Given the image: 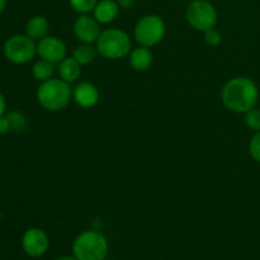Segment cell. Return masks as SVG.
Wrapping results in <instances>:
<instances>
[{"label": "cell", "instance_id": "6da1fadb", "mask_svg": "<svg viewBox=\"0 0 260 260\" xmlns=\"http://www.w3.org/2000/svg\"><path fill=\"white\" fill-rule=\"evenodd\" d=\"M258 99V86L246 76H236L230 79L221 91L222 104L234 113H245L256 106Z\"/></svg>", "mask_w": 260, "mask_h": 260}, {"label": "cell", "instance_id": "7a4b0ae2", "mask_svg": "<svg viewBox=\"0 0 260 260\" xmlns=\"http://www.w3.org/2000/svg\"><path fill=\"white\" fill-rule=\"evenodd\" d=\"M73 99L70 84L61 78L50 79L41 83L37 89V101L42 108L50 112H60L69 106Z\"/></svg>", "mask_w": 260, "mask_h": 260}, {"label": "cell", "instance_id": "3957f363", "mask_svg": "<svg viewBox=\"0 0 260 260\" xmlns=\"http://www.w3.org/2000/svg\"><path fill=\"white\" fill-rule=\"evenodd\" d=\"M108 251V240L96 230L83 231L73 243V256L78 260H106Z\"/></svg>", "mask_w": 260, "mask_h": 260}, {"label": "cell", "instance_id": "277c9868", "mask_svg": "<svg viewBox=\"0 0 260 260\" xmlns=\"http://www.w3.org/2000/svg\"><path fill=\"white\" fill-rule=\"evenodd\" d=\"M98 53L104 58L118 60L129 55L132 48L131 37L124 30L118 28H108L102 30L98 41L95 42Z\"/></svg>", "mask_w": 260, "mask_h": 260}, {"label": "cell", "instance_id": "5b68a950", "mask_svg": "<svg viewBox=\"0 0 260 260\" xmlns=\"http://www.w3.org/2000/svg\"><path fill=\"white\" fill-rule=\"evenodd\" d=\"M167 33L164 19L156 14L144 15L137 20L134 29V37L140 46L154 47L160 43Z\"/></svg>", "mask_w": 260, "mask_h": 260}, {"label": "cell", "instance_id": "8992f818", "mask_svg": "<svg viewBox=\"0 0 260 260\" xmlns=\"http://www.w3.org/2000/svg\"><path fill=\"white\" fill-rule=\"evenodd\" d=\"M187 22L192 28L200 32L215 28L217 23V10L208 0H193L185 10Z\"/></svg>", "mask_w": 260, "mask_h": 260}, {"label": "cell", "instance_id": "52a82bcc", "mask_svg": "<svg viewBox=\"0 0 260 260\" xmlns=\"http://www.w3.org/2000/svg\"><path fill=\"white\" fill-rule=\"evenodd\" d=\"M37 53V43L27 35L10 36L4 43V56L15 65H23L32 60Z\"/></svg>", "mask_w": 260, "mask_h": 260}, {"label": "cell", "instance_id": "ba28073f", "mask_svg": "<svg viewBox=\"0 0 260 260\" xmlns=\"http://www.w3.org/2000/svg\"><path fill=\"white\" fill-rule=\"evenodd\" d=\"M22 248L28 256L40 258L47 253L50 248V238L42 229L30 228L23 234Z\"/></svg>", "mask_w": 260, "mask_h": 260}, {"label": "cell", "instance_id": "9c48e42d", "mask_svg": "<svg viewBox=\"0 0 260 260\" xmlns=\"http://www.w3.org/2000/svg\"><path fill=\"white\" fill-rule=\"evenodd\" d=\"M37 55L42 60L52 63H60L68 57V48L63 41L56 36H46L37 42Z\"/></svg>", "mask_w": 260, "mask_h": 260}, {"label": "cell", "instance_id": "30bf717a", "mask_svg": "<svg viewBox=\"0 0 260 260\" xmlns=\"http://www.w3.org/2000/svg\"><path fill=\"white\" fill-rule=\"evenodd\" d=\"M101 33V23L94 15L80 14L74 22V35L81 43H95Z\"/></svg>", "mask_w": 260, "mask_h": 260}, {"label": "cell", "instance_id": "8fae6325", "mask_svg": "<svg viewBox=\"0 0 260 260\" xmlns=\"http://www.w3.org/2000/svg\"><path fill=\"white\" fill-rule=\"evenodd\" d=\"M98 88L90 81H81L73 89V101L81 108H91L99 102Z\"/></svg>", "mask_w": 260, "mask_h": 260}, {"label": "cell", "instance_id": "7c38bea8", "mask_svg": "<svg viewBox=\"0 0 260 260\" xmlns=\"http://www.w3.org/2000/svg\"><path fill=\"white\" fill-rule=\"evenodd\" d=\"M119 5L116 0H101L98 2L96 7L94 8L93 13L95 19L98 20L101 24H109L119 14Z\"/></svg>", "mask_w": 260, "mask_h": 260}, {"label": "cell", "instance_id": "4fadbf2b", "mask_svg": "<svg viewBox=\"0 0 260 260\" xmlns=\"http://www.w3.org/2000/svg\"><path fill=\"white\" fill-rule=\"evenodd\" d=\"M129 65L136 71H146L154 61V53L150 47L139 46L129 52Z\"/></svg>", "mask_w": 260, "mask_h": 260}, {"label": "cell", "instance_id": "5bb4252c", "mask_svg": "<svg viewBox=\"0 0 260 260\" xmlns=\"http://www.w3.org/2000/svg\"><path fill=\"white\" fill-rule=\"evenodd\" d=\"M48 29H50V23L43 15H35L25 24V35L36 42L48 36Z\"/></svg>", "mask_w": 260, "mask_h": 260}, {"label": "cell", "instance_id": "9a60e30c", "mask_svg": "<svg viewBox=\"0 0 260 260\" xmlns=\"http://www.w3.org/2000/svg\"><path fill=\"white\" fill-rule=\"evenodd\" d=\"M58 74L62 80L66 83L73 84L79 80L81 75V65L71 56V57H65L60 63H58Z\"/></svg>", "mask_w": 260, "mask_h": 260}, {"label": "cell", "instance_id": "2e32d148", "mask_svg": "<svg viewBox=\"0 0 260 260\" xmlns=\"http://www.w3.org/2000/svg\"><path fill=\"white\" fill-rule=\"evenodd\" d=\"M98 55V50L95 46H93V43H81L73 50V57L81 66L91 63Z\"/></svg>", "mask_w": 260, "mask_h": 260}, {"label": "cell", "instance_id": "e0dca14e", "mask_svg": "<svg viewBox=\"0 0 260 260\" xmlns=\"http://www.w3.org/2000/svg\"><path fill=\"white\" fill-rule=\"evenodd\" d=\"M53 65H55V63L48 62V61L42 60V58L38 60L32 68L33 78H35L36 80L41 81V83L52 79L53 73H55V66Z\"/></svg>", "mask_w": 260, "mask_h": 260}, {"label": "cell", "instance_id": "ac0fdd59", "mask_svg": "<svg viewBox=\"0 0 260 260\" xmlns=\"http://www.w3.org/2000/svg\"><path fill=\"white\" fill-rule=\"evenodd\" d=\"M7 118L10 124V131L22 132L27 127V117L19 111H13L7 114Z\"/></svg>", "mask_w": 260, "mask_h": 260}, {"label": "cell", "instance_id": "d6986e66", "mask_svg": "<svg viewBox=\"0 0 260 260\" xmlns=\"http://www.w3.org/2000/svg\"><path fill=\"white\" fill-rule=\"evenodd\" d=\"M70 7L79 14H89L98 4V0H69Z\"/></svg>", "mask_w": 260, "mask_h": 260}, {"label": "cell", "instance_id": "ffe728a7", "mask_svg": "<svg viewBox=\"0 0 260 260\" xmlns=\"http://www.w3.org/2000/svg\"><path fill=\"white\" fill-rule=\"evenodd\" d=\"M244 121L245 124L253 131H260V109L254 107V108L249 109L248 112L244 113Z\"/></svg>", "mask_w": 260, "mask_h": 260}, {"label": "cell", "instance_id": "44dd1931", "mask_svg": "<svg viewBox=\"0 0 260 260\" xmlns=\"http://www.w3.org/2000/svg\"><path fill=\"white\" fill-rule=\"evenodd\" d=\"M203 33H205L206 43L211 46V47H217L222 42V35L217 29H215V28H211V29L206 30Z\"/></svg>", "mask_w": 260, "mask_h": 260}, {"label": "cell", "instance_id": "7402d4cb", "mask_svg": "<svg viewBox=\"0 0 260 260\" xmlns=\"http://www.w3.org/2000/svg\"><path fill=\"white\" fill-rule=\"evenodd\" d=\"M249 152L256 162H260V131L255 132L249 142Z\"/></svg>", "mask_w": 260, "mask_h": 260}, {"label": "cell", "instance_id": "603a6c76", "mask_svg": "<svg viewBox=\"0 0 260 260\" xmlns=\"http://www.w3.org/2000/svg\"><path fill=\"white\" fill-rule=\"evenodd\" d=\"M8 132H10L9 121H8L7 116L0 117V135H5Z\"/></svg>", "mask_w": 260, "mask_h": 260}, {"label": "cell", "instance_id": "cb8c5ba5", "mask_svg": "<svg viewBox=\"0 0 260 260\" xmlns=\"http://www.w3.org/2000/svg\"><path fill=\"white\" fill-rule=\"evenodd\" d=\"M117 3L122 9H129L134 5V0H117Z\"/></svg>", "mask_w": 260, "mask_h": 260}, {"label": "cell", "instance_id": "d4e9b609", "mask_svg": "<svg viewBox=\"0 0 260 260\" xmlns=\"http://www.w3.org/2000/svg\"><path fill=\"white\" fill-rule=\"evenodd\" d=\"M5 109H7V101H5L4 95L0 93V117L5 114Z\"/></svg>", "mask_w": 260, "mask_h": 260}, {"label": "cell", "instance_id": "484cf974", "mask_svg": "<svg viewBox=\"0 0 260 260\" xmlns=\"http://www.w3.org/2000/svg\"><path fill=\"white\" fill-rule=\"evenodd\" d=\"M5 7H7V0H0V13L4 12Z\"/></svg>", "mask_w": 260, "mask_h": 260}, {"label": "cell", "instance_id": "4316f807", "mask_svg": "<svg viewBox=\"0 0 260 260\" xmlns=\"http://www.w3.org/2000/svg\"><path fill=\"white\" fill-rule=\"evenodd\" d=\"M55 260H78L75 256H60V258L55 259Z\"/></svg>", "mask_w": 260, "mask_h": 260}, {"label": "cell", "instance_id": "83f0119b", "mask_svg": "<svg viewBox=\"0 0 260 260\" xmlns=\"http://www.w3.org/2000/svg\"><path fill=\"white\" fill-rule=\"evenodd\" d=\"M0 222H2V213H0Z\"/></svg>", "mask_w": 260, "mask_h": 260}]
</instances>
